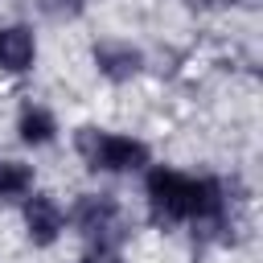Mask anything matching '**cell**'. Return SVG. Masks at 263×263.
<instances>
[{
	"mask_svg": "<svg viewBox=\"0 0 263 263\" xmlns=\"http://www.w3.org/2000/svg\"><path fill=\"white\" fill-rule=\"evenodd\" d=\"M74 148L82 152V160L99 173H136L148 164V144L132 140V136H111L99 127H78Z\"/></svg>",
	"mask_w": 263,
	"mask_h": 263,
	"instance_id": "6da1fadb",
	"label": "cell"
},
{
	"mask_svg": "<svg viewBox=\"0 0 263 263\" xmlns=\"http://www.w3.org/2000/svg\"><path fill=\"white\" fill-rule=\"evenodd\" d=\"M70 218H74L78 234H82L90 247H99V251H115V247L123 242V234H127V230H123L119 201H115L111 193H82V197L74 201Z\"/></svg>",
	"mask_w": 263,
	"mask_h": 263,
	"instance_id": "7a4b0ae2",
	"label": "cell"
},
{
	"mask_svg": "<svg viewBox=\"0 0 263 263\" xmlns=\"http://www.w3.org/2000/svg\"><path fill=\"white\" fill-rule=\"evenodd\" d=\"M144 193H148V210L160 226H173V222L189 218V177H181L173 168H152Z\"/></svg>",
	"mask_w": 263,
	"mask_h": 263,
	"instance_id": "3957f363",
	"label": "cell"
},
{
	"mask_svg": "<svg viewBox=\"0 0 263 263\" xmlns=\"http://www.w3.org/2000/svg\"><path fill=\"white\" fill-rule=\"evenodd\" d=\"M25 226H29V238L37 247H49L62 234L66 214H62V205L49 193H33V197H25Z\"/></svg>",
	"mask_w": 263,
	"mask_h": 263,
	"instance_id": "277c9868",
	"label": "cell"
},
{
	"mask_svg": "<svg viewBox=\"0 0 263 263\" xmlns=\"http://www.w3.org/2000/svg\"><path fill=\"white\" fill-rule=\"evenodd\" d=\"M95 66H99L103 78H111V82H127V78L140 74L144 53H140L136 45H127V41H99V45H95Z\"/></svg>",
	"mask_w": 263,
	"mask_h": 263,
	"instance_id": "5b68a950",
	"label": "cell"
},
{
	"mask_svg": "<svg viewBox=\"0 0 263 263\" xmlns=\"http://www.w3.org/2000/svg\"><path fill=\"white\" fill-rule=\"evenodd\" d=\"M37 58V41L25 25H12V29H0V70L8 74H21L29 70Z\"/></svg>",
	"mask_w": 263,
	"mask_h": 263,
	"instance_id": "8992f818",
	"label": "cell"
},
{
	"mask_svg": "<svg viewBox=\"0 0 263 263\" xmlns=\"http://www.w3.org/2000/svg\"><path fill=\"white\" fill-rule=\"evenodd\" d=\"M16 132H21V140H25V144L41 148V144H49V140H53V132H58V119H53L45 107H33V103H25V107H21V115H16Z\"/></svg>",
	"mask_w": 263,
	"mask_h": 263,
	"instance_id": "52a82bcc",
	"label": "cell"
},
{
	"mask_svg": "<svg viewBox=\"0 0 263 263\" xmlns=\"http://www.w3.org/2000/svg\"><path fill=\"white\" fill-rule=\"evenodd\" d=\"M29 189H33V168L21 160H0V201L29 197Z\"/></svg>",
	"mask_w": 263,
	"mask_h": 263,
	"instance_id": "ba28073f",
	"label": "cell"
},
{
	"mask_svg": "<svg viewBox=\"0 0 263 263\" xmlns=\"http://www.w3.org/2000/svg\"><path fill=\"white\" fill-rule=\"evenodd\" d=\"M37 8L53 21H66V16H78L82 12V0H37Z\"/></svg>",
	"mask_w": 263,
	"mask_h": 263,
	"instance_id": "9c48e42d",
	"label": "cell"
},
{
	"mask_svg": "<svg viewBox=\"0 0 263 263\" xmlns=\"http://www.w3.org/2000/svg\"><path fill=\"white\" fill-rule=\"evenodd\" d=\"M185 4H189L193 12H214V8H226L230 0H185Z\"/></svg>",
	"mask_w": 263,
	"mask_h": 263,
	"instance_id": "30bf717a",
	"label": "cell"
},
{
	"mask_svg": "<svg viewBox=\"0 0 263 263\" xmlns=\"http://www.w3.org/2000/svg\"><path fill=\"white\" fill-rule=\"evenodd\" d=\"M82 263H95V259H82Z\"/></svg>",
	"mask_w": 263,
	"mask_h": 263,
	"instance_id": "8fae6325",
	"label": "cell"
}]
</instances>
